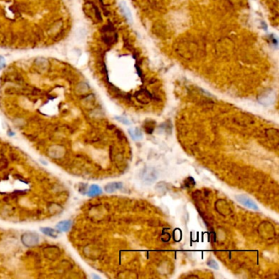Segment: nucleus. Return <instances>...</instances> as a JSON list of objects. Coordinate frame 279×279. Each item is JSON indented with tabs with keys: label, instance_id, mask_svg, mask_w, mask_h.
Masks as SVG:
<instances>
[{
	"label": "nucleus",
	"instance_id": "0eeeda50",
	"mask_svg": "<svg viewBox=\"0 0 279 279\" xmlns=\"http://www.w3.org/2000/svg\"><path fill=\"white\" fill-rule=\"evenodd\" d=\"M40 230L43 232V233H44L47 236H49L51 238H56L58 237V232H57L55 229L51 228V227H43Z\"/></svg>",
	"mask_w": 279,
	"mask_h": 279
},
{
	"label": "nucleus",
	"instance_id": "39448f33",
	"mask_svg": "<svg viewBox=\"0 0 279 279\" xmlns=\"http://www.w3.org/2000/svg\"><path fill=\"white\" fill-rule=\"evenodd\" d=\"M71 225H72V222L71 220H64L58 223V224L57 225V227L62 232H67L71 228Z\"/></svg>",
	"mask_w": 279,
	"mask_h": 279
},
{
	"label": "nucleus",
	"instance_id": "9d476101",
	"mask_svg": "<svg viewBox=\"0 0 279 279\" xmlns=\"http://www.w3.org/2000/svg\"><path fill=\"white\" fill-rule=\"evenodd\" d=\"M6 66V62L4 59V57L0 56V70H2L3 68H4Z\"/></svg>",
	"mask_w": 279,
	"mask_h": 279
},
{
	"label": "nucleus",
	"instance_id": "f03ea898",
	"mask_svg": "<svg viewBox=\"0 0 279 279\" xmlns=\"http://www.w3.org/2000/svg\"><path fill=\"white\" fill-rule=\"evenodd\" d=\"M123 188V183L120 182H110L106 185L105 187V191L107 192V193H112V192H115L118 190H120Z\"/></svg>",
	"mask_w": 279,
	"mask_h": 279
},
{
	"label": "nucleus",
	"instance_id": "1a4fd4ad",
	"mask_svg": "<svg viewBox=\"0 0 279 279\" xmlns=\"http://www.w3.org/2000/svg\"><path fill=\"white\" fill-rule=\"evenodd\" d=\"M207 265L214 269H219V264L214 260H210L209 261H207Z\"/></svg>",
	"mask_w": 279,
	"mask_h": 279
},
{
	"label": "nucleus",
	"instance_id": "f257e3e1",
	"mask_svg": "<svg viewBox=\"0 0 279 279\" xmlns=\"http://www.w3.org/2000/svg\"><path fill=\"white\" fill-rule=\"evenodd\" d=\"M235 198L237 199V201L240 204L244 205L245 207H247V208L250 209V210H259V207H258L256 203L252 199H250V197H248L246 195H242V194L241 195H237L235 197Z\"/></svg>",
	"mask_w": 279,
	"mask_h": 279
},
{
	"label": "nucleus",
	"instance_id": "423d86ee",
	"mask_svg": "<svg viewBox=\"0 0 279 279\" xmlns=\"http://www.w3.org/2000/svg\"><path fill=\"white\" fill-rule=\"evenodd\" d=\"M102 191L100 187L97 186L96 184H93V185H92V186L89 187L88 195H89V197H95V196H97V195L102 194Z\"/></svg>",
	"mask_w": 279,
	"mask_h": 279
},
{
	"label": "nucleus",
	"instance_id": "7ed1b4c3",
	"mask_svg": "<svg viewBox=\"0 0 279 279\" xmlns=\"http://www.w3.org/2000/svg\"><path fill=\"white\" fill-rule=\"evenodd\" d=\"M129 134L130 137L135 141H138L142 138V132L138 128H131L129 129Z\"/></svg>",
	"mask_w": 279,
	"mask_h": 279
},
{
	"label": "nucleus",
	"instance_id": "20e7f679",
	"mask_svg": "<svg viewBox=\"0 0 279 279\" xmlns=\"http://www.w3.org/2000/svg\"><path fill=\"white\" fill-rule=\"evenodd\" d=\"M119 8H120L121 12H122L124 16L126 17L127 20H128L129 22L132 23V21H133V16H132V14H131V11H129V8L127 7L125 3H124V2H121V3H120V5H119Z\"/></svg>",
	"mask_w": 279,
	"mask_h": 279
},
{
	"label": "nucleus",
	"instance_id": "6e6552de",
	"mask_svg": "<svg viewBox=\"0 0 279 279\" xmlns=\"http://www.w3.org/2000/svg\"><path fill=\"white\" fill-rule=\"evenodd\" d=\"M115 119L119 120V122L123 123L124 124H126V125H129L131 124L130 120L129 119H127L126 117H124V116H119V117H115Z\"/></svg>",
	"mask_w": 279,
	"mask_h": 279
}]
</instances>
